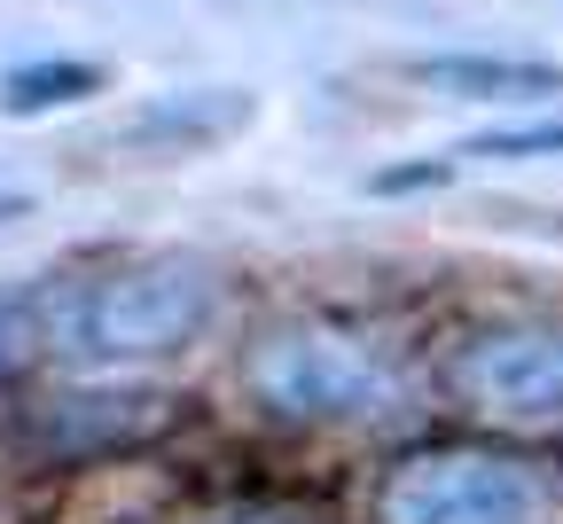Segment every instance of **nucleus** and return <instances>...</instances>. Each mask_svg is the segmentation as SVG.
Here are the masks:
<instances>
[{"mask_svg": "<svg viewBox=\"0 0 563 524\" xmlns=\"http://www.w3.org/2000/svg\"><path fill=\"white\" fill-rule=\"evenodd\" d=\"M211 306H220V282L196 259H150V266L87 282L55 314V329L79 360H157L196 345L211 329Z\"/></svg>", "mask_w": 563, "mask_h": 524, "instance_id": "f257e3e1", "label": "nucleus"}, {"mask_svg": "<svg viewBox=\"0 0 563 524\" xmlns=\"http://www.w3.org/2000/svg\"><path fill=\"white\" fill-rule=\"evenodd\" d=\"M251 392L290 423H361L399 400L391 368L336 329H282L251 352Z\"/></svg>", "mask_w": 563, "mask_h": 524, "instance_id": "f03ea898", "label": "nucleus"}, {"mask_svg": "<svg viewBox=\"0 0 563 524\" xmlns=\"http://www.w3.org/2000/svg\"><path fill=\"white\" fill-rule=\"evenodd\" d=\"M540 485L493 455H407L376 485V524H532Z\"/></svg>", "mask_w": 563, "mask_h": 524, "instance_id": "7ed1b4c3", "label": "nucleus"}, {"mask_svg": "<svg viewBox=\"0 0 563 524\" xmlns=\"http://www.w3.org/2000/svg\"><path fill=\"white\" fill-rule=\"evenodd\" d=\"M446 384L485 415H563V329L509 321L454 345Z\"/></svg>", "mask_w": 563, "mask_h": 524, "instance_id": "20e7f679", "label": "nucleus"}, {"mask_svg": "<svg viewBox=\"0 0 563 524\" xmlns=\"http://www.w3.org/2000/svg\"><path fill=\"white\" fill-rule=\"evenodd\" d=\"M157 400L150 392H63L32 407V438L47 455H87V446H118L133 430H150Z\"/></svg>", "mask_w": 563, "mask_h": 524, "instance_id": "39448f33", "label": "nucleus"}, {"mask_svg": "<svg viewBox=\"0 0 563 524\" xmlns=\"http://www.w3.org/2000/svg\"><path fill=\"white\" fill-rule=\"evenodd\" d=\"M415 79H431L462 102H563V70L555 63H525V55H422Z\"/></svg>", "mask_w": 563, "mask_h": 524, "instance_id": "423d86ee", "label": "nucleus"}, {"mask_svg": "<svg viewBox=\"0 0 563 524\" xmlns=\"http://www.w3.org/2000/svg\"><path fill=\"white\" fill-rule=\"evenodd\" d=\"M235 125H251V95H235V87H203V95L157 102L150 118L133 125V141H180V149H196V141L235 133Z\"/></svg>", "mask_w": 563, "mask_h": 524, "instance_id": "0eeeda50", "label": "nucleus"}, {"mask_svg": "<svg viewBox=\"0 0 563 524\" xmlns=\"http://www.w3.org/2000/svg\"><path fill=\"white\" fill-rule=\"evenodd\" d=\"M102 95V70L79 63V55H47V63H24L0 79V110L9 118H40V110H63V102H87Z\"/></svg>", "mask_w": 563, "mask_h": 524, "instance_id": "6e6552de", "label": "nucleus"}, {"mask_svg": "<svg viewBox=\"0 0 563 524\" xmlns=\"http://www.w3.org/2000/svg\"><path fill=\"white\" fill-rule=\"evenodd\" d=\"M454 157H493V165H517V157H563V118H540V125H501V133H477L462 141Z\"/></svg>", "mask_w": 563, "mask_h": 524, "instance_id": "1a4fd4ad", "label": "nucleus"}, {"mask_svg": "<svg viewBox=\"0 0 563 524\" xmlns=\"http://www.w3.org/2000/svg\"><path fill=\"white\" fill-rule=\"evenodd\" d=\"M24 352H32V306L24 297H0V376H9Z\"/></svg>", "mask_w": 563, "mask_h": 524, "instance_id": "9d476101", "label": "nucleus"}, {"mask_svg": "<svg viewBox=\"0 0 563 524\" xmlns=\"http://www.w3.org/2000/svg\"><path fill=\"white\" fill-rule=\"evenodd\" d=\"M454 165H399V173H376V196H407V188H439Z\"/></svg>", "mask_w": 563, "mask_h": 524, "instance_id": "9b49d317", "label": "nucleus"}, {"mask_svg": "<svg viewBox=\"0 0 563 524\" xmlns=\"http://www.w3.org/2000/svg\"><path fill=\"white\" fill-rule=\"evenodd\" d=\"M24 211H32V196H24V188H0V219H24Z\"/></svg>", "mask_w": 563, "mask_h": 524, "instance_id": "f8f14e48", "label": "nucleus"}]
</instances>
